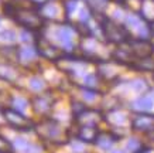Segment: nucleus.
Wrapping results in <instances>:
<instances>
[{
    "mask_svg": "<svg viewBox=\"0 0 154 153\" xmlns=\"http://www.w3.org/2000/svg\"><path fill=\"white\" fill-rule=\"evenodd\" d=\"M13 19L20 26H23L26 30H30V31L40 30L42 27V24H44V19L41 17V14L31 9H17Z\"/></svg>",
    "mask_w": 154,
    "mask_h": 153,
    "instance_id": "7ed1b4c3",
    "label": "nucleus"
},
{
    "mask_svg": "<svg viewBox=\"0 0 154 153\" xmlns=\"http://www.w3.org/2000/svg\"><path fill=\"white\" fill-rule=\"evenodd\" d=\"M0 153H14L13 145L10 143L3 135H0Z\"/></svg>",
    "mask_w": 154,
    "mask_h": 153,
    "instance_id": "cd10ccee",
    "label": "nucleus"
},
{
    "mask_svg": "<svg viewBox=\"0 0 154 153\" xmlns=\"http://www.w3.org/2000/svg\"><path fill=\"white\" fill-rule=\"evenodd\" d=\"M16 41V33L11 30H5V31L0 33V43H5V44H13Z\"/></svg>",
    "mask_w": 154,
    "mask_h": 153,
    "instance_id": "393cba45",
    "label": "nucleus"
},
{
    "mask_svg": "<svg viewBox=\"0 0 154 153\" xmlns=\"http://www.w3.org/2000/svg\"><path fill=\"white\" fill-rule=\"evenodd\" d=\"M117 142H120V139L113 133L112 130H109V132H99L94 143L102 150H110L113 148V145L117 143Z\"/></svg>",
    "mask_w": 154,
    "mask_h": 153,
    "instance_id": "f8f14e48",
    "label": "nucleus"
},
{
    "mask_svg": "<svg viewBox=\"0 0 154 153\" xmlns=\"http://www.w3.org/2000/svg\"><path fill=\"white\" fill-rule=\"evenodd\" d=\"M130 129L133 132L150 133L154 129V113H150V112H137L130 119Z\"/></svg>",
    "mask_w": 154,
    "mask_h": 153,
    "instance_id": "423d86ee",
    "label": "nucleus"
},
{
    "mask_svg": "<svg viewBox=\"0 0 154 153\" xmlns=\"http://www.w3.org/2000/svg\"><path fill=\"white\" fill-rule=\"evenodd\" d=\"M100 28H102L103 37L106 38L107 41L116 43V44H123L125 41H127V40H129L125 27L119 26L116 21L107 19V17H103V19H102Z\"/></svg>",
    "mask_w": 154,
    "mask_h": 153,
    "instance_id": "20e7f679",
    "label": "nucleus"
},
{
    "mask_svg": "<svg viewBox=\"0 0 154 153\" xmlns=\"http://www.w3.org/2000/svg\"><path fill=\"white\" fill-rule=\"evenodd\" d=\"M74 33L75 30L71 26H61L57 28L55 37L65 51H72L74 48Z\"/></svg>",
    "mask_w": 154,
    "mask_h": 153,
    "instance_id": "6e6552de",
    "label": "nucleus"
},
{
    "mask_svg": "<svg viewBox=\"0 0 154 153\" xmlns=\"http://www.w3.org/2000/svg\"><path fill=\"white\" fill-rule=\"evenodd\" d=\"M30 88L33 89L34 92H40V91L45 88V82L41 78H38V77H33L30 79Z\"/></svg>",
    "mask_w": 154,
    "mask_h": 153,
    "instance_id": "bb28decb",
    "label": "nucleus"
},
{
    "mask_svg": "<svg viewBox=\"0 0 154 153\" xmlns=\"http://www.w3.org/2000/svg\"><path fill=\"white\" fill-rule=\"evenodd\" d=\"M113 153H126L125 150H116V152H113Z\"/></svg>",
    "mask_w": 154,
    "mask_h": 153,
    "instance_id": "72a5a7b5",
    "label": "nucleus"
},
{
    "mask_svg": "<svg viewBox=\"0 0 154 153\" xmlns=\"http://www.w3.org/2000/svg\"><path fill=\"white\" fill-rule=\"evenodd\" d=\"M139 16H141L147 23L154 21V0H141Z\"/></svg>",
    "mask_w": 154,
    "mask_h": 153,
    "instance_id": "dca6fc26",
    "label": "nucleus"
},
{
    "mask_svg": "<svg viewBox=\"0 0 154 153\" xmlns=\"http://www.w3.org/2000/svg\"><path fill=\"white\" fill-rule=\"evenodd\" d=\"M100 84H102V77L99 74H88L85 77V87L86 88H91V89H95V91H98L99 92V87H100Z\"/></svg>",
    "mask_w": 154,
    "mask_h": 153,
    "instance_id": "aec40b11",
    "label": "nucleus"
},
{
    "mask_svg": "<svg viewBox=\"0 0 154 153\" xmlns=\"http://www.w3.org/2000/svg\"><path fill=\"white\" fill-rule=\"evenodd\" d=\"M31 3H34V5H37L38 7H41L44 3H47V0H30Z\"/></svg>",
    "mask_w": 154,
    "mask_h": 153,
    "instance_id": "2f4dec72",
    "label": "nucleus"
},
{
    "mask_svg": "<svg viewBox=\"0 0 154 153\" xmlns=\"http://www.w3.org/2000/svg\"><path fill=\"white\" fill-rule=\"evenodd\" d=\"M19 77V72L13 65L6 64V62H0V79L7 81V82H13Z\"/></svg>",
    "mask_w": 154,
    "mask_h": 153,
    "instance_id": "2eb2a0df",
    "label": "nucleus"
},
{
    "mask_svg": "<svg viewBox=\"0 0 154 153\" xmlns=\"http://www.w3.org/2000/svg\"><path fill=\"white\" fill-rule=\"evenodd\" d=\"M86 108H88V107L85 105L84 102H81V101H75V99H74V101L71 102V111H72L74 118H76L79 113H82Z\"/></svg>",
    "mask_w": 154,
    "mask_h": 153,
    "instance_id": "a878e982",
    "label": "nucleus"
},
{
    "mask_svg": "<svg viewBox=\"0 0 154 153\" xmlns=\"http://www.w3.org/2000/svg\"><path fill=\"white\" fill-rule=\"evenodd\" d=\"M10 104H11V108L16 109L19 112H23L26 108L28 107V101L23 97H14L10 99Z\"/></svg>",
    "mask_w": 154,
    "mask_h": 153,
    "instance_id": "4be33fe9",
    "label": "nucleus"
},
{
    "mask_svg": "<svg viewBox=\"0 0 154 153\" xmlns=\"http://www.w3.org/2000/svg\"><path fill=\"white\" fill-rule=\"evenodd\" d=\"M130 67L136 71H140V72H154V58H151L150 56L134 58Z\"/></svg>",
    "mask_w": 154,
    "mask_h": 153,
    "instance_id": "ddd939ff",
    "label": "nucleus"
},
{
    "mask_svg": "<svg viewBox=\"0 0 154 153\" xmlns=\"http://www.w3.org/2000/svg\"><path fill=\"white\" fill-rule=\"evenodd\" d=\"M0 23H2V20H0Z\"/></svg>",
    "mask_w": 154,
    "mask_h": 153,
    "instance_id": "c9c22d12",
    "label": "nucleus"
},
{
    "mask_svg": "<svg viewBox=\"0 0 154 153\" xmlns=\"http://www.w3.org/2000/svg\"><path fill=\"white\" fill-rule=\"evenodd\" d=\"M127 87H130L133 91H136V92H146V91H149V85L146 84L144 79H133V81H130V82H127Z\"/></svg>",
    "mask_w": 154,
    "mask_h": 153,
    "instance_id": "412c9836",
    "label": "nucleus"
},
{
    "mask_svg": "<svg viewBox=\"0 0 154 153\" xmlns=\"http://www.w3.org/2000/svg\"><path fill=\"white\" fill-rule=\"evenodd\" d=\"M41 17L44 19H51V20H55L58 17V13H60V9L55 3H44L41 6Z\"/></svg>",
    "mask_w": 154,
    "mask_h": 153,
    "instance_id": "6ab92c4d",
    "label": "nucleus"
},
{
    "mask_svg": "<svg viewBox=\"0 0 154 153\" xmlns=\"http://www.w3.org/2000/svg\"><path fill=\"white\" fill-rule=\"evenodd\" d=\"M100 130L98 129L96 125H78L76 129V139L81 140L82 143H94L96 136Z\"/></svg>",
    "mask_w": 154,
    "mask_h": 153,
    "instance_id": "9b49d317",
    "label": "nucleus"
},
{
    "mask_svg": "<svg viewBox=\"0 0 154 153\" xmlns=\"http://www.w3.org/2000/svg\"><path fill=\"white\" fill-rule=\"evenodd\" d=\"M37 54L38 53L35 47H23V48L17 50V58L21 62H31L37 57Z\"/></svg>",
    "mask_w": 154,
    "mask_h": 153,
    "instance_id": "f3484780",
    "label": "nucleus"
},
{
    "mask_svg": "<svg viewBox=\"0 0 154 153\" xmlns=\"http://www.w3.org/2000/svg\"><path fill=\"white\" fill-rule=\"evenodd\" d=\"M11 145H13V149H17L21 153H37L35 150L38 149L35 145L30 143V142H27L26 139H21V138H17L14 140V143Z\"/></svg>",
    "mask_w": 154,
    "mask_h": 153,
    "instance_id": "a211bd4d",
    "label": "nucleus"
},
{
    "mask_svg": "<svg viewBox=\"0 0 154 153\" xmlns=\"http://www.w3.org/2000/svg\"><path fill=\"white\" fill-rule=\"evenodd\" d=\"M34 129L42 140H48L52 143H62L61 139L68 136V132H64L60 123L51 118H47L40 122L38 125H34Z\"/></svg>",
    "mask_w": 154,
    "mask_h": 153,
    "instance_id": "f257e3e1",
    "label": "nucleus"
},
{
    "mask_svg": "<svg viewBox=\"0 0 154 153\" xmlns=\"http://www.w3.org/2000/svg\"><path fill=\"white\" fill-rule=\"evenodd\" d=\"M2 113H3L5 121L7 122L13 129L20 130V132H28V130L34 129L33 121H30L21 112L16 111L13 108H2Z\"/></svg>",
    "mask_w": 154,
    "mask_h": 153,
    "instance_id": "39448f33",
    "label": "nucleus"
},
{
    "mask_svg": "<svg viewBox=\"0 0 154 153\" xmlns=\"http://www.w3.org/2000/svg\"><path fill=\"white\" fill-rule=\"evenodd\" d=\"M154 107V99L151 97H147V95H140L137 97L134 101L131 102L130 109L136 112H149L150 109H153Z\"/></svg>",
    "mask_w": 154,
    "mask_h": 153,
    "instance_id": "4468645a",
    "label": "nucleus"
},
{
    "mask_svg": "<svg viewBox=\"0 0 154 153\" xmlns=\"http://www.w3.org/2000/svg\"><path fill=\"white\" fill-rule=\"evenodd\" d=\"M144 146V145L141 143V140L139 139H136V138H131V139L127 140V143H126V150L127 152H130V153H136L139 149H141Z\"/></svg>",
    "mask_w": 154,
    "mask_h": 153,
    "instance_id": "b1692460",
    "label": "nucleus"
},
{
    "mask_svg": "<svg viewBox=\"0 0 154 153\" xmlns=\"http://www.w3.org/2000/svg\"><path fill=\"white\" fill-rule=\"evenodd\" d=\"M54 105V98L50 94H44V95H37L33 99V108L34 112L38 115H47L48 112L52 109Z\"/></svg>",
    "mask_w": 154,
    "mask_h": 153,
    "instance_id": "9d476101",
    "label": "nucleus"
},
{
    "mask_svg": "<svg viewBox=\"0 0 154 153\" xmlns=\"http://www.w3.org/2000/svg\"><path fill=\"white\" fill-rule=\"evenodd\" d=\"M105 121L113 128H120V126H125L129 122V113L123 111L122 107L116 108V109L107 111L105 113Z\"/></svg>",
    "mask_w": 154,
    "mask_h": 153,
    "instance_id": "1a4fd4ad",
    "label": "nucleus"
},
{
    "mask_svg": "<svg viewBox=\"0 0 154 153\" xmlns=\"http://www.w3.org/2000/svg\"><path fill=\"white\" fill-rule=\"evenodd\" d=\"M147 135H149V138H150V139H151V140H153V142H154V129L151 130L150 133H147Z\"/></svg>",
    "mask_w": 154,
    "mask_h": 153,
    "instance_id": "473e14b6",
    "label": "nucleus"
},
{
    "mask_svg": "<svg viewBox=\"0 0 154 153\" xmlns=\"http://www.w3.org/2000/svg\"><path fill=\"white\" fill-rule=\"evenodd\" d=\"M136 153H151V149L150 148H147V146H143L141 149H139Z\"/></svg>",
    "mask_w": 154,
    "mask_h": 153,
    "instance_id": "7c9ffc66",
    "label": "nucleus"
},
{
    "mask_svg": "<svg viewBox=\"0 0 154 153\" xmlns=\"http://www.w3.org/2000/svg\"><path fill=\"white\" fill-rule=\"evenodd\" d=\"M82 91V99L85 102H94L96 101V98H98L99 92L98 91H95V89H91V88H86V87H82L81 88Z\"/></svg>",
    "mask_w": 154,
    "mask_h": 153,
    "instance_id": "5701e85b",
    "label": "nucleus"
},
{
    "mask_svg": "<svg viewBox=\"0 0 154 153\" xmlns=\"http://www.w3.org/2000/svg\"><path fill=\"white\" fill-rule=\"evenodd\" d=\"M113 2H116V3H123L125 0H113Z\"/></svg>",
    "mask_w": 154,
    "mask_h": 153,
    "instance_id": "f704fd0d",
    "label": "nucleus"
},
{
    "mask_svg": "<svg viewBox=\"0 0 154 153\" xmlns=\"http://www.w3.org/2000/svg\"><path fill=\"white\" fill-rule=\"evenodd\" d=\"M71 149H72V152L75 153H82L85 152V149H84V143L81 142V140H72L71 142Z\"/></svg>",
    "mask_w": 154,
    "mask_h": 153,
    "instance_id": "c756f323",
    "label": "nucleus"
},
{
    "mask_svg": "<svg viewBox=\"0 0 154 153\" xmlns=\"http://www.w3.org/2000/svg\"><path fill=\"white\" fill-rule=\"evenodd\" d=\"M125 30L129 40H149L151 36L149 23L137 14H129L125 19Z\"/></svg>",
    "mask_w": 154,
    "mask_h": 153,
    "instance_id": "f03ea898",
    "label": "nucleus"
},
{
    "mask_svg": "<svg viewBox=\"0 0 154 153\" xmlns=\"http://www.w3.org/2000/svg\"><path fill=\"white\" fill-rule=\"evenodd\" d=\"M35 48H37L38 54H41L42 57H45L50 61H57L62 56L58 47H55L54 44H51L48 40H45V38H42V37H40L37 40V47Z\"/></svg>",
    "mask_w": 154,
    "mask_h": 153,
    "instance_id": "0eeeda50",
    "label": "nucleus"
},
{
    "mask_svg": "<svg viewBox=\"0 0 154 153\" xmlns=\"http://www.w3.org/2000/svg\"><path fill=\"white\" fill-rule=\"evenodd\" d=\"M64 7H65V14L69 16V14H72L75 10L78 9V2L76 0H66Z\"/></svg>",
    "mask_w": 154,
    "mask_h": 153,
    "instance_id": "c85d7f7f",
    "label": "nucleus"
}]
</instances>
